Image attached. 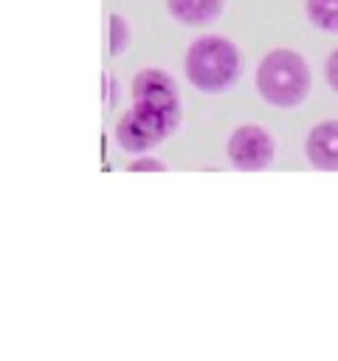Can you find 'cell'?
<instances>
[{"instance_id": "6da1fadb", "label": "cell", "mask_w": 338, "mask_h": 361, "mask_svg": "<svg viewBox=\"0 0 338 361\" xmlns=\"http://www.w3.org/2000/svg\"><path fill=\"white\" fill-rule=\"evenodd\" d=\"M130 90L132 104L115 121V144L130 155H144L177 130L183 118L180 90L161 68H141Z\"/></svg>"}, {"instance_id": "7a4b0ae2", "label": "cell", "mask_w": 338, "mask_h": 361, "mask_svg": "<svg viewBox=\"0 0 338 361\" xmlns=\"http://www.w3.org/2000/svg\"><path fill=\"white\" fill-rule=\"evenodd\" d=\"M256 93L265 104L279 110H293L307 102L313 87V73L307 59L293 48H273L268 51L254 73Z\"/></svg>"}, {"instance_id": "9c48e42d", "label": "cell", "mask_w": 338, "mask_h": 361, "mask_svg": "<svg viewBox=\"0 0 338 361\" xmlns=\"http://www.w3.org/2000/svg\"><path fill=\"white\" fill-rule=\"evenodd\" d=\"M127 169H130V172H163V169H166V164H163L161 158H155V155L144 152V155H135V158L127 164Z\"/></svg>"}, {"instance_id": "ba28073f", "label": "cell", "mask_w": 338, "mask_h": 361, "mask_svg": "<svg viewBox=\"0 0 338 361\" xmlns=\"http://www.w3.org/2000/svg\"><path fill=\"white\" fill-rule=\"evenodd\" d=\"M130 45V25L121 14H110L107 17V51L110 54H121Z\"/></svg>"}, {"instance_id": "277c9868", "label": "cell", "mask_w": 338, "mask_h": 361, "mask_svg": "<svg viewBox=\"0 0 338 361\" xmlns=\"http://www.w3.org/2000/svg\"><path fill=\"white\" fill-rule=\"evenodd\" d=\"M225 158L239 172H262L276 158V141L259 124H239L225 141Z\"/></svg>"}, {"instance_id": "30bf717a", "label": "cell", "mask_w": 338, "mask_h": 361, "mask_svg": "<svg viewBox=\"0 0 338 361\" xmlns=\"http://www.w3.org/2000/svg\"><path fill=\"white\" fill-rule=\"evenodd\" d=\"M324 73H327V82H330V87L338 93V48L327 56V65H324Z\"/></svg>"}, {"instance_id": "5b68a950", "label": "cell", "mask_w": 338, "mask_h": 361, "mask_svg": "<svg viewBox=\"0 0 338 361\" xmlns=\"http://www.w3.org/2000/svg\"><path fill=\"white\" fill-rule=\"evenodd\" d=\"M304 155L313 169L338 172V118H327L310 127L304 138Z\"/></svg>"}, {"instance_id": "3957f363", "label": "cell", "mask_w": 338, "mask_h": 361, "mask_svg": "<svg viewBox=\"0 0 338 361\" xmlns=\"http://www.w3.org/2000/svg\"><path fill=\"white\" fill-rule=\"evenodd\" d=\"M183 73L200 93H225L242 76V54L225 37L203 34L186 48Z\"/></svg>"}, {"instance_id": "8992f818", "label": "cell", "mask_w": 338, "mask_h": 361, "mask_svg": "<svg viewBox=\"0 0 338 361\" xmlns=\"http://www.w3.org/2000/svg\"><path fill=\"white\" fill-rule=\"evenodd\" d=\"M166 8L177 23L189 28H206L223 14L225 0H166Z\"/></svg>"}, {"instance_id": "52a82bcc", "label": "cell", "mask_w": 338, "mask_h": 361, "mask_svg": "<svg viewBox=\"0 0 338 361\" xmlns=\"http://www.w3.org/2000/svg\"><path fill=\"white\" fill-rule=\"evenodd\" d=\"M304 14L313 28L338 34V0H304Z\"/></svg>"}]
</instances>
